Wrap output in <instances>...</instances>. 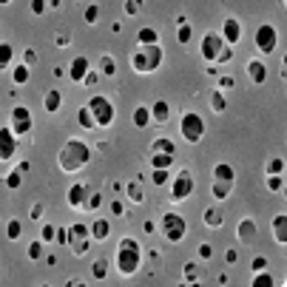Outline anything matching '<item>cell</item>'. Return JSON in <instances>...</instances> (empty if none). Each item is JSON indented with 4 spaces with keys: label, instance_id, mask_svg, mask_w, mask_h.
<instances>
[{
    "label": "cell",
    "instance_id": "obj_29",
    "mask_svg": "<svg viewBox=\"0 0 287 287\" xmlns=\"http://www.w3.org/2000/svg\"><path fill=\"white\" fill-rule=\"evenodd\" d=\"M29 68H31V65L20 63V65L15 68V71H12V80H15V86H26V83H29V77H31Z\"/></svg>",
    "mask_w": 287,
    "mask_h": 287
},
{
    "label": "cell",
    "instance_id": "obj_33",
    "mask_svg": "<svg viewBox=\"0 0 287 287\" xmlns=\"http://www.w3.org/2000/svg\"><path fill=\"white\" fill-rule=\"evenodd\" d=\"M6 236L12 239V242H17V239L23 236V222H20V219H9V225H6Z\"/></svg>",
    "mask_w": 287,
    "mask_h": 287
},
{
    "label": "cell",
    "instance_id": "obj_61",
    "mask_svg": "<svg viewBox=\"0 0 287 287\" xmlns=\"http://www.w3.org/2000/svg\"><path fill=\"white\" fill-rule=\"evenodd\" d=\"M142 228H145V233H154V230H157V225H154V222H145Z\"/></svg>",
    "mask_w": 287,
    "mask_h": 287
},
{
    "label": "cell",
    "instance_id": "obj_44",
    "mask_svg": "<svg viewBox=\"0 0 287 287\" xmlns=\"http://www.w3.org/2000/svg\"><path fill=\"white\" fill-rule=\"evenodd\" d=\"M284 171V159H267V173H281Z\"/></svg>",
    "mask_w": 287,
    "mask_h": 287
},
{
    "label": "cell",
    "instance_id": "obj_22",
    "mask_svg": "<svg viewBox=\"0 0 287 287\" xmlns=\"http://www.w3.org/2000/svg\"><path fill=\"white\" fill-rule=\"evenodd\" d=\"M213 180H219V182H236V171H233V165H228V162H216V165H213Z\"/></svg>",
    "mask_w": 287,
    "mask_h": 287
},
{
    "label": "cell",
    "instance_id": "obj_16",
    "mask_svg": "<svg viewBox=\"0 0 287 287\" xmlns=\"http://www.w3.org/2000/svg\"><path fill=\"white\" fill-rule=\"evenodd\" d=\"M244 71H247L250 83H256V86H262V83L267 80V65L262 63V60H247V65H244Z\"/></svg>",
    "mask_w": 287,
    "mask_h": 287
},
{
    "label": "cell",
    "instance_id": "obj_37",
    "mask_svg": "<svg viewBox=\"0 0 287 287\" xmlns=\"http://www.w3.org/2000/svg\"><path fill=\"white\" fill-rule=\"evenodd\" d=\"M151 182H154L157 188L168 185V182H171V176H168V168H154V176H151Z\"/></svg>",
    "mask_w": 287,
    "mask_h": 287
},
{
    "label": "cell",
    "instance_id": "obj_35",
    "mask_svg": "<svg viewBox=\"0 0 287 287\" xmlns=\"http://www.w3.org/2000/svg\"><path fill=\"white\" fill-rule=\"evenodd\" d=\"M125 191H128V199L136 202V205L145 199V191H142V185H139V182H128V188H125Z\"/></svg>",
    "mask_w": 287,
    "mask_h": 287
},
{
    "label": "cell",
    "instance_id": "obj_34",
    "mask_svg": "<svg viewBox=\"0 0 287 287\" xmlns=\"http://www.w3.org/2000/svg\"><path fill=\"white\" fill-rule=\"evenodd\" d=\"M91 276H94L97 281H102V279L108 276V262H105V259H97V262L91 265Z\"/></svg>",
    "mask_w": 287,
    "mask_h": 287
},
{
    "label": "cell",
    "instance_id": "obj_10",
    "mask_svg": "<svg viewBox=\"0 0 287 287\" xmlns=\"http://www.w3.org/2000/svg\"><path fill=\"white\" fill-rule=\"evenodd\" d=\"M225 46H228V43L222 40V34H216V31H208V34L202 37L199 54L208 60V63H216V60H219V54L225 51Z\"/></svg>",
    "mask_w": 287,
    "mask_h": 287
},
{
    "label": "cell",
    "instance_id": "obj_24",
    "mask_svg": "<svg viewBox=\"0 0 287 287\" xmlns=\"http://www.w3.org/2000/svg\"><path fill=\"white\" fill-rule=\"evenodd\" d=\"M131 122H134L136 128H148V122H151V108L136 105V108H134V114H131Z\"/></svg>",
    "mask_w": 287,
    "mask_h": 287
},
{
    "label": "cell",
    "instance_id": "obj_53",
    "mask_svg": "<svg viewBox=\"0 0 287 287\" xmlns=\"http://www.w3.org/2000/svg\"><path fill=\"white\" fill-rule=\"evenodd\" d=\"M233 86H236V80L230 77V74H225V77H219V88H222V91H225V88H233Z\"/></svg>",
    "mask_w": 287,
    "mask_h": 287
},
{
    "label": "cell",
    "instance_id": "obj_36",
    "mask_svg": "<svg viewBox=\"0 0 287 287\" xmlns=\"http://www.w3.org/2000/svg\"><path fill=\"white\" fill-rule=\"evenodd\" d=\"M102 205V194L97 191V188H91V194H88V199H86V208L83 210H97Z\"/></svg>",
    "mask_w": 287,
    "mask_h": 287
},
{
    "label": "cell",
    "instance_id": "obj_56",
    "mask_svg": "<svg viewBox=\"0 0 287 287\" xmlns=\"http://www.w3.org/2000/svg\"><path fill=\"white\" fill-rule=\"evenodd\" d=\"M108 208H111V213H114V216H122V213H125V208H122V202H111V205H108Z\"/></svg>",
    "mask_w": 287,
    "mask_h": 287
},
{
    "label": "cell",
    "instance_id": "obj_5",
    "mask_svg": "<svg viewBox=\"0 0 287 287\" xmlns=\"http://www.w3.org/2000/svg\"><path fill=\"white\" fill-rule=\"evenodd\" d=\"M159 233L168 239V242H182L188 233V222L182 213H173V210H168V213H162V219H159Z\"/></svg>",
    "mask_w": 287,
    "mask_h": 287
},
{
    "label": "cell",
    "instance_id": "obj_51",
    "mask_svg": "<svg viewBox=\"0 0 287 287\" xmlns=\"http://www.w3.org/2000/svg\"><path fill=\"white\" fill-rule=\"evenodd\" d=\"M230 60H233V49H230V46H225V51L219 54V60H216V63L225 65V63H230Z\"/></svg>",
    "mask_w": 287,
    "mask_h": 287
},
{
    "label": "cell",
    "instance_id": "obj_19",
    "mask_svg": "<svg viewBox=\"0 0 287 287\" xmlns=\"http://www.w3.org/2000/svg\"><path fill=\"white\" fill-rule=\"evenodd\" d=\"M88 233H91L94 242H105L108 233H111V225H108V219H94L91 228H88Z\"/></svg>",
    "mask_w": 287,
    "mask_h": 287
},
{
    "label": "cell",
    "instance_id": "obj_59",
    "mask_svg": "<svg viewBox=\"0 0 287 287\" xmlns=\"http://www.w3.org/2000/svg\"><path fill=\"white\" fill-rule=\"evenodd\" d=\"M68 40H71V37H65V34H57V46H60V49H65V46H68Z\"/></svg>",
    "mask_w": 287,
    "mask_h": 287
},
{
    "label": "cell",
    "instance_id": "obj_62",
    "mask_svg": "<svg viewBox=\"0 0 287 287\" xmlns=\"http://www.w3.org/2000/svg\"><path fill=\"white\" fill-rule=\"evenodd\" d=\"M0 3H3V6H6V3H12V0H0Z\"/></svg>",
    "mask_w": 287,
    "mask_h": 287
},
{
    "label": "cell",
    "instance_id": "obj_12",
    "mask_svg": "<svg viewBox=\"0 0 287 287\" xmlns=\"http://www.w3.org/2000/svg\"><path fill=\"white\" fill-rule=\"evenodd\" d=\"M88 194H91V182H74V185L68 188V208L83 210L86 208Z\"/></svg>",
    "mask_w": 287,
    "mask_h": 287
},
{
    "label": "cell",
    "instance_id": "obj_45",
    "mask_svg": "<svg viewBox=\"0 0 287 287\" xmlns=\"http://www.w3.org/2000/svg\"><path fill=\"white\" fill-rule=\"evenodd\" d=\"M100 77H102V74H100V71H94V68H91V71H88L86 77H83V86H86V88L97 86V83H100Z\"/></svg>",
    "mask_w": 287,
    "mask_h": 287
},
{
    "label": "cell",
    "instance_id": "obj_6",
    "mask_svg": "<svg viewBox=\"0 0 287 287\" xmlns=\"http://www.w3.org/2000/svg\"><path fill=\"white\" fill-rule=\"evenodd\" d=\"M205 131H208V128H205V120H202L196 111H185V114H182L180 134H182V139H185V142L196 145L202 136H205Z\"/></svg>",
    "mask_w": 287,
    "mask_h": 287
},
{
    "label": "cell",
    "instance_id": "obj_15",
    "mask_svg": "<svg viewBox=\"0 0 287 287\" xmlns=\"http://www.w3.org/2000/svg\"><path fill=\"white\" fill-rule=\"evenodd\" d=\"M222 40L228 46H236L239 40H242V26H239L236 17H228V20L222 23Z\"/></svg>",
    "mask_w": 287,
    "mask_h": 287
},
{
    "label": "cell",
    "instance_id": "obj_14",
    "mask_svg": "<svg viewBox=\"0 0 287 287\" xmlns=\"http://www.w3.org/2000/svg\"><path fill=\"white\" fill-rule=\"evenodd\" d=\"M91 68H94V65H91V60L80 54V57H74L71 63H68V77H71L74 83H83V77H86V74L91 71Z\"/></svg>",
    "mask_w": 287,
    "mask_h": 287
},
{
    "label": "cell",
    "instance_id": "obj_31",
    "mask_svg": "<svg viewBox=\"0 0 287 287\" xmlns=\"http://www.w3.org/2000/svg\"><path fill=\"white\" fill-rule=\"evenodd\" d=\"M151 165H154V168H171V165H173V154L154 151V157H151Z\"/></svg>",
    "mask_w": 287,
    "mask_h": 287
},
{
    "label": "cell",
    "instance_id": "obj_40",
    "mask_svg": "<svg viewBox=\"0 0 287 287\" xmlns=\"http://www.w3.org/2000/svg\"><path fill=\"white\" fill-rule=\"evenodd\" d=\"M23 185V171H20V168H17V171H12V173H9V176H6V188H12V191H17V188H20Z\"/></svg>",
    "mask_w": 287,
    "mask_h": 287
},
{
    "label": "cell",
    "instance_id": "obj_23",
    "mask_svg": "<svg viewBox=\"0 0 287 287\" xmlns=\"http://www.w3.org/2000/svg\"><path fill=\"white\" fill-rule=\"evenodd\" d=\"M136 43L139 46H157L159 43V31L151 29V26H142V29L136 31Z\"/></svg>",
    "mask_w": 287,
    "mask_h": 287
},
{
    "label": "cell",
    "instance_id": "obj_7",
    "mask_svg": "<svg viewBox=\"0 0 287 287\" xmlns=\"http://www.w3.org/2000/svg\"><path fill=\"white\" fill-rule=\"evenodd\" d=\"M253 43H256V49L262 51V54H273L276 46H279V31H276V26H273V23H262L256 29V34H253Z\"/></svg>",
    "mask_w": 287,
    "mask_h": 287
},
{
    "label": "cell",
    "instance_id": "obj_25",
    "mask_svg": "<svg viewBox=\"0 0 287 287\" xmlns=\"http://www.w3.org/2000/svg\"><path fill=\"white\" fill-rule=\"evenodd\" d=\"M210 194H213L216 202L228 199V196L233 194V182H219V180H213V188H210Z\"/></svg>",
    "mask_w": 287,
    "mask_h": 287
},
{
    "label": "cell",
    "instance_id": "obj_55",
    "mask_svg": "<svg viewBox=\"0 0 287 287\" xmlns=\"http://www.w3.org/2000/svg\"><path fill=\"white\" fill-rule=\"evenodd\" d=\"M31 219H34V222H40V216H43V202H37V205H34V208H31Z\"/></svg>",
    "mask_w": 287,
    "mask_h": 287
},
{
    "label": "cell",
    "instance_id": "obj_49",
    "mask_svg": "<svg viewBox=\"0 0 287 287\" xmlns=\"http://www.w3.org/2000/svg\"><path fill=\"white\" fill-rule=\"evenodd\" d=\"M253 284H273V276L265 270H259V276H253Z\"/></svg>",
    "mask_w": 287,
    "mask_h": 287
},
{
    "label": "cell",
    "instance_id": "obj_48",
    "mask_svg": "<svg viewBox=\"0 0 287 287\" xmlns=\"http://www.w3.org/2000/svg\"><path fill=\"white\" fill-rule=\"evenodd\" d=\"M250 270H253V273H259V270H267V259H265V256H256V259L250 262Z\"/></svg>",
    "mask_w": 287,
    "mask_h": 287
},
{
    "label": "cell",
    "instance_id": "obj_46",
    "mask_svg": "<svg viewBox=\"0 0 287 287\" xmlns=\"http://www.w3.org/2000/svg\"><path fill=\"white\" fill-rule=\"evenodd\" d=\"M46 9H49V3H46V0H31V15H34V17L46 15Z\"/></svg>",
    "mask_w": 287,
    "mask_h": 287
},
{
    "label": "cell",
    "instance_id": "obj_26",
    "mask_svg": "<svg viewBox=\"0 0 287 287\" xmlns=\"http://www.w3.org/2000/svg\"><path fill=\"white\" fill-rule=\"evenodd\" d=\"M236 233H239L242 242H253V239H256V222H253V219H242Z\"/></svg>",
    "mask_w": 287,
    "mask_h": 287
},
{
    "label": "cell",
    "instance_id": "obj_39",
    "mask_svg": "<svg viewBox=\"0 0 287 287\" xmlns=\"http://www.w3.org/2000/svg\"><path fill=\"white\" fill-rule=\"evenodd\" d=\"M77 120H80V125H83V128H97V125H94V117H91V111H88L86 105H83V108L77 111Z\"/></svg>",
    "mask_w": 287,
    "mask_h": 287
},
{
    "label": "cell",
    "instance_id": "obj_9",
    "mask_svg": "<svg viewBox=\"0 0 287 287\" xmlns=\"http://www.w3.org/2000/svg\"><path fill=\"white\" fill-rule=\"evenodd\" d=\"M191 194H194V173H191V171H180L171 180V199L173 202H185Z\"/></svg>",
    "mask_w": 287,
    "mask_h": 287
},
{
    "label": "cell",
    "instance_id": "obj_13",
    "mask_svg": "<svg viewBox=\"0 0 287 287\" xmlns=\"http://www.w3.org/2000/svg\"><path fill=\"white\" fill-rule=\"evenodd\" d=\"M17 154V136L12 128H0V162H9V159Z\"/></svg>",
    "mask_w": 287,
    "mask_h": 287
},
{
    "label": "cell",
    "instance_id": "obj_30",
    "mask_svg": "<svg viewBox=\"0 0 287 287\" xmlns=\"http://www.w3.org/2000/svg\"><path fill=\"white\" fill-rule=\"evenodd\" d=\"M26 256L31 259V262H37V259H43L46 256V242L43 239H37V242L29 244V250H26Z\"/></svg>",
    "mask_w": 287,
    "mask_h": 287
},
{
    "label": "cell",
    "instance_id": "obj_43",
    "mask_svg": "<svg viewBox=\"0 0 287 287\" xmlns=\"http://www.w3.org/2000/svg\"><path fill=\"white\" fill-rule=\"evenodd\" d=\"M54 236H57V228H54V225H43V228H40V239H43L46 244L54 242Z\"/></svg>",
    "mask_w": 287,
    "mask_h": 287
},
{
    "label": "cell",
    "instance_id": "obj_17",
    "mask_svg": "<svg viewBox=\"0 0 287 287\" xmlns=\"http://www.w3.org/2000/svg\"><path fill=\"white\" fill-rule=\"evenodd\" d=\"M202 219H205V225L208 228H222V222H225V210H222V205H210V208H205V213H202Z\"/></svg>",
    "mask_w": 287,
    "mask_h": 287
},
{
    "label": "cell",
    "instance_id": "obj_3",
    "mask_svg": "<svg viewBox=\"0 0 287 287\" xmlns=\"http://www.w3.org/2000/svg\"><path fill=\"white\" fill-rule=\"evenodd\" d=\"M162 60H165V51H162L159 43L157 46H139V49L131 54V68H134L136 74H151L162 65Z\"/></svg>",
    "mask_w": 287,
    "mask_h": 287
},
{
    "label": "cell",
    "instance_id": "obj_4",
    "mask_svg": "<svg viewBox=\"0 0 287 287\" xmlns=\"http://www.w3.org/2000/svg\"><path fill=\"white\" fill-rule=\"evenodd\" d=\"M86 108L91 111V117H94V125H97V128H108V125L114 122V117H117V111H114V102L108 100V97H102V94H94L91 100L86 102Z\"/></svg>",
    "mask_w": 287,
    "mask_h": 287
},
{
    "label": "cell",
    "instance_id": "obj_27",
    "mask_svg": "<svg viewBox=\"0 0 287 287\" xmlns=\"http://www.w3.org/2000/svg\"><path fill=\"white\" fill-rule=\"evenodd\" d=\"M12 60H15V46L6 43V40H0V71H3V68H9V65H12Z\"/></svg>",
    "mask_w": 287,
    "mask_h": 287
},
{
    "label": "cell",
    "instance_id": "obj_57",
    "mask_svg": "<svg viewBox=\"0 0 287 287\" xmlns=\"http://www.w3.org/2000/svg\"><path fill=\"white\" fill-rule=\"evenodd\" d=\"M236 259H239V253H236V250H228V253H225V262H228V265H233Z\"/></svg>",
    "mask_w": 287,
    "mask_h": 287
},
{
    "label": "cell",
    "instance_id": "obj_28",
    "mask_svg": "<svg viewBox=\"0 0 287 287\" xmlns=\"http://www.w3.org/2000/svg\"><path fill=\"white\" fill-rule=\"evenodd\" d=\"M210 108H213L216 114H225V111H228V100H225V91H222V88L210 91Z\"/></svg>",
    "mask_w": 287,
    "mask_h": 287
},
{
    "label": "cell",
    "instance_id": "obj_47",
    "mask_svg": "<svg viewBox=\"0 0 287 287\" xmlns=\"http://www.w3.org/2000/svg\"><path fill=\"white\" fill-rule=\"evenodd\" d=\"M83 17H86L88 26H91V23H97V17H100V6H94V3H91V6L86 9V15H83Z\"/></svg>",
    "mask_w": 287,
    "mask_h": 287
},
{
    "label": "cell",
    "instance_id": "obj_11",
    "mask_svg": "<svg viewBox=\"0 0 287 287\" xmlns=\"http://www.w3.org/2000/svg\"><path fill=\"white\" fill-rule=\"evenodd\" d=\"M9 128L15 131V136L20 139V136H26L31 128H34V120H31V111L26 105H15L12 108V125Z\"/></svg>",
    "mask_w": 287,
    "mask_h": 287
},
{
    "label": "cell",
    "instance_id": "obj_52",
    "mask_svg": "<svg viewBox=\"0 0 287 287\" xmlns=\"http://www.w3.org/2000/svg\"><path fill=\"white\" fill-rule=\"evenodd\" d=\"M196 253H199V259H210V256H213V247L205 242V244H199V247H196Z\"/></svg>",
    "mask_w": 287,
    "mask_h": 287
},
{
    "label": "cell",
    "instance_id": "obj_20",
    "mask_svg": "<svg viewBox=\"0 0 287 287\" xmlns=\"http://www.w3.org/2000/svg\"><path fill=\"white\" fill-rule=\"evenodd\" d=\"M151 120L159 122V125L171 120V105H168V100H157V102H154V105H151Z\"/></svg>",
    "mask_w": 287,
    "mask_h": 287
},
{
    "label": "cell",
    "instance_id": "obj_18",
    "mask_svg": "<svg viewBox=\"0 0 287 287\" xmlns=\"http://www.w3.org/2000/svg\"><path fill=\"white\" fill-rule=\"evenodd\" d=\"M60 105H63V94H60L57 88H49V91L43 94V108H46V114H57Z\"/></svg>",
    "mask_w": 287,
    "mask_h": 287
},
{
    "label": "cell",
    "instance_id": "obj_42",
    "mask_svg": "<svg viewBox=\"0 0 287 287\" xmlns=\"http://www.w3.org/2000/svg\"><path fill=\"white\" fill-rule=\"evenodd\" d=\"M267 188L270 191H281L284 188V176L281 173H267Z\"/></svg>",
    "mask_w": 287,
    "mask_h": 287
},
{
    "label": "cell",
    "instance_id": "obj_8",
    "mask_svg": "<svg viewBox=\"0 0 287 287\" xmlns=\"http://www.w3.org/2000/svg\"><path fill=\"white\" fill-rule=\"evenodd\" d=\"M68 230V247H71L74 256H86L88 250V244H91V233H88V225H71V228H65Z\"/></svg>",
    "mask_w": 287,
    "mask_h": 287
},
{
    "label": "cell",
    "instance_id": "obj_2",
    "mask_svg": "<svg viewBox=\"0 0 287 287\" xmlns=\"http://www.w3.org/2000/svg\"><path fill=\"white\" fill-rule=\"evenodd\" d=\"M114 267H117V273H120V276H134V273L142 267V244L136 242L134 236L120 239Z\"/></svg>",
    "mask_w": 287,
    "mask_h": 287
},
{
    "label": "cell",
    "instance_id": "obj_50",
    "mask_svg": "<svg viewBox=\"0 0 287 287\" xmlns=\"http://www.w3.org/2000/svg\"><path fill=\"white\" fill-rule=\"evenodd\" d=\"M54 244H60V247H65V244H68V230H65V228H57V236H54Z\"/></svg>",
    "mask_w": 287,
    "mask_h": 287
},
{
    "label": "cell",
    "instance_id": "obj_41",
    "mask_svg": "<svg viewBox=\"0 0 287 287\" xmlns=\"http://www.w3.org/2000/svg\"><path fill=\"white\" fill-rule=\"evenodd\" d=\"M154 151H162V154H173V142L171 139H165V136H159V139H154V145H151Z\"/></svg>",
    "mask_w": 287,
    "mask_h": 287
},
{
    "label": "cell",
    "instance_id": "obj_38",
    "mask_svg": "<svg viewBox=\"0 0 287 287\" xmlns=\"http://www.w3.org/2000/svg\"><path fill=\"white\" fill-rule=\"evenodd\" d=\"M114 71H117V63L105 54V57L100 60V74H102V77H114Z\"/></svg>",
    "mask_w": 287,
    "mask_h": 287
},
{
    "label": "cell",
    "instance_id": "obj_54",
    "mask_svg": "<svg viewBox=\"0 0 287 287\" xmlns=\"http://www.w3.org/2000/svg\"><path fill=\"white\" fill-rule=\"evenodd\" d=\"M125 12H128V15H136V12H139V0H125Z\"/></svg>",
    "mask_w": 287,
    "mask_h": 287
},
{
    "label": "cell",
    "instance_id": "obj_32",
    "mask_svg": "<svg viewBox=\"0 0 287 287\" xmlns=\"http://www.w3.org/2000/svg\"><path fill=\"white\" fill-rule=\"evenodd\" d=\"M191 37H194V29H191V23L182 20V23H180V29H176V40H180L182 46H188V43H191Z\"/></svg>",
    "mask_w": 287,
    "mask_h": 287
},
{
    "label": "cell",
    "instance_id": "obj_60",
    "mask_svg": "<svg viewBox=\"0 0 287 287\" xmlns=\"http://www.w3.org/2000/svg\"><path fill=\"white\" fill-rule=\"evenodd\" d=\"M46 265L54 267V265H57V256H54V253H46Z\"/></svg>",
    "mask_w": 287,
    "mask_h": 287
},
{
    "label": "cell",
    "instance_id": "obj_58",
    "mask_svg": "<svg viewBox=\"0 0 287 287\" xmlns=\"http://www.w3.org/2000/svg\"><path fill=\"white\" fill-rule=\"evenodd\" d=\"M34 60H37V54H34V51H26V60H23V63H26V65H31V63H34Z\"/></svg>",
    "mask_w": 287,
    "mask_h": 287
},
{
    "label": "cell",
    "instance_id": "obj_1",
    "mask_svg": "<svg viewBox=\"0 0 287 287\" xmlns=\"http://www.w3.org/2000/svg\"><path fill=\"white\" fill-rule=\"evenodd\" d=\"M91 162V148L80 139H68L57 154V165L63 173H77Z\"/></svg>",
    "mask_w": 287,
    "mask_h": 287
},
{
    "label": "cell",
    "instance_id": "obj_21",
    "mask_svg": "<svg viewBox=\"0 0 287 287\" xmlns=\"http://www.w3.org/2000/svg\"><path fill=\"white\" fill-rule=\"evenodd\" d=\"M273 236L279 244H287V213L273 216Z\"/></svg>",
    "mask_w": 287,
    "mask_h": 287
}]
</instances>
